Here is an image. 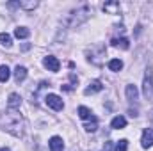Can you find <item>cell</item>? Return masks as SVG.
Here are the masks:
<instances>
[{
    "label": "cell",
    "mask_w": 153,
    "mask_h": 151,
    "mask_svg": "<svg viewBox=\"0 0 153 151\" xmlns=\"http://www.w3.org/2000/svg\"><path fill=\"white\" fill-rule=\"evenodd\" d=\"M14 36L18 39H25L30 36V30L29 29H25V27H18V29H14Z\"/></svg>",
    "instance_id": "14"
},
{
    "label": "cell",
    "mask_w": 153,
    "mask_h": 151,
    "mask_svg": "<svg viewBox=\"0 0 153 151\" xmlns=\"http://www.w3.org/2000/svg\"><path fill=\"white\" fill-rule=\"evenodd\" d=\"M126 98H128V101H137L139 93H137L135 85H126Z\"/></svg>",
    "instance_id": "9"
},
{
    "label": "cell",
    "mask_w": 153,
    "mask_h": 151,
    "mask_svg": "<svg viewBox=\"0 0 153 151\" xmlns=\"http://www.w3.org/2000/svg\"><path fill=\"white\" fill-rule=\"evenodd\" d=\"M45 103H46L50 109H53V110H62V107H64L62 100H61L57 94H46V98H45Z\"/></svg>",
    "instance_id": "3"
},
{
    "label": "cell",
    "mask_w": 153,
    "mask_h": 151,
    "mask_svg": "<svg viewBox=\"0 0 153 151\" xmlns=\"http://www.w3.org/2000/svg\"><path fill=\"white\" fill-rule=\"evenodd\" d=\"M11 76V71L7 66H0V82H7Z\"/></svg>",
    "instance_id": "17"
},
{
    "label": "cell",
    "mask_w": 153,
    "mask_h": 151,
    "mask_svg": "<svg viewBox=\"0 0 153 151\" xmlns=\"http://www.w3.org/2000/svg\"><path fill=\"white\" fill-rule=\"evenodd\" d=\"M126 148H128V141H125V139H123V141H119V142L116 144L114 150L116 151H126Z\"/></svg>",
    "instance_id": "21"
},
{
    "label": "cell",
    "mask_w": 153,
    "mask_h": 151,
    "mask_svg": "<svg viewBox=\"0 0 153 151\" xmlns=\"http://www.w3.org/2000/svg\"><path fill=\"white\" fill-rule=\"evenodd\" d=\"M13 5H20L23 9H34V7H38V2L30 0V2H18V4H13Z\"/></svg>",
    "instance_id": "18"
},
{
    "label": "cell",
    "mask_w": 153,
    "mask_h": 151,
    "mask_svg": "<svg viewBox=\"0 0 153 151\" xmlns=\"http://www.w3.org/2000/svg\"><path fill=\"white\" fill-rule=\"evenodd\" d=\"M0 151H11V150H7V148H0Z\"/></svg>",
    "instance_id": "22"
},
{
    "label": "cell",
    "mask_w": 153,
    "mask_h": 151,
    "mask_svg": "<svg viewBox=\"0 0 153 151\" xmlns=\"http://www.w3.org/2000/svg\"><path fill=\"white\" fill-rule=\"evenodd\" d=\"M143 146L144 148H152L153 146V128H146L144 133H143Z\"/></svg>",
    "instance_id": "5"
},
{
    "label": "cell",
    "mask_w": 153,
    "mask_h": 151,
    "mask_svg": "<svg viewBox=\"0 0 153 151\" xmlns=\"http://www.w3.org/2000/svg\"><path fill=\"white\" fill-rule=\"evenodd\" d=\"M0 123L4 124V128L7 132H11L13 135H22V126H23V121H22V115L16 112H7L5 115L0 117Z\"/></svg>",
    "instance_id": "1"
},
{
    "label": "cell",
    "mask_w": 153,
    "mask_h": 151,
    "mask_svg": "<svg viewBox=\"0 0 153 151\" xmlns=\"http://www.w3.org/2000/svg\"><path fill=\"white\" fill-rule=\"evenodd\" d=\"M112 46H117V48L126 50V48L130 46V43H128V39L126 38H114L112 39Z\"/></svg>",
    "instance_id": "12"
},
{
    "label": "cell",
    "mask_w": 153,
    "mask_h": 151,
    "mask_svg": "<svg viewBox=\"0 0 153 151\" xmlns=\"http://www.w3.org/2000/svg\"><path fill=\"white\" fill-rule=\"evenodd\" d=\"M78 115H80L82 119H94L93 112H91L87 107H78Z\"/></svg>",
    "instance_id": "15"
},
{
    "label": "cell",
    "mask_w": 153,
    "mask_h": 151,
    "mask_svg": "<svg viewBox=\"0 0 153 151\" xmlns=\"http://www.w3.org/2000/svg\"><path fill=\"white\" fill-rule=\"evenodd\" d=\"M111 126H112L114 130H121V128L126 126V119H125L123 115H116L114 119H112V123H111Z\"/></svg>",
    "instance_id": "11"
},
{
    "label": "cell",
    "mask_w": 153,
    "mask_h": 151,
    "mask_svg": "<svg viewBox=\"0 0 153 151\" xmlns=\"http://www.w3.org/2000/svg\"><path fill=\"white\" fill-rule=\"evenodd\" d=\"M103 89V85H102V82L100 80H93L91 84H89V87L85 89V94H93V93H100Z\"/></svg>",
    "instance_id": "8"
},
{
    "label": "cell",
    "mask_w": 153,
    "mask_h": 151,
    "mask_svg": "<svg viewBox=\"0 0 153 151\" xmlns=\"http://www.w3.org/2000/svg\"><path fill=\"white\" fill-rule=\"evenodd\" d=\"M121 68H123V62H121L119 59L109 61V70H111V71H121Z\"/></svg>",
    "instance_id": "16"
},
{
    "label": "cell",
    "mask_w": 153,
    "mask_h": 151,
    "mask_svg": "<svg viewBox=\"0 0 153 151\" xmlns=\"http://www.w3.org/2000/svg\"><path fill=\"white\" fill-rule=\"evenodd\" d=\"M84 128H85V132H89V133L96 132V130H98V123H96V119H91V123H87Z\"/></svg>",
    "instance_id": "19"
},
{
    "label": "cell",
    "mask_w": 153,
    "mask_h": 151,
    "mask_svg": "<svg viewBox=\"0 0 153 151\" xmlns=\"http://www.w3.org/2000/svg\"><path fill=\"white\" fill-rule=\"evenodd\" d=\"M43 64H45V68H46L48 71H59V68H61V62H59V61H57V57H53V55L45 57Z\"/></svg>",
    "instance_id": "4"
},
{
    "label": "cell",
    "mask_w": 153,
    "mask_h": 151,
    "mask_svg": "<svg viewBox=\"0 0 153 151\" xmlns=\"http://www.w3.org/2000/svg\"><path fill=\"white\" fill-rule=\"evenodd\" d=\"M7 105H9V109H16V107H20L22 105V98L18 96V94H11L9 96V101H7Z\"/></svg>",
    "instance_id": "13"
},
{
    "label": "cell",
    "mask_w": 153,
    "mask_h": 151,
    "mask_svg": "<svg viewBox=\"0 0 153 151\" xmlns=\"http://www.w3.org/2000/svg\"><path fill=\"white\" fill-rule=\"evenodd\" d=\"M103 11L109 14H119L121 5H119V2H107V4H103Z\"/></svg>",
    "instance_id": "6"
},
{
    "label": "cell",
    "mask_w": 153,
    "mask_h": 151,
    "mask_svg": "<svg viewBox=\"0 0 153 151\" xmlns=\"http://www.w3.org/2000/svg\"><path fill=\"white\" fill-rule=\"evenodd\" d=\"M25 76H27V70H25L23 66H16V68H14V80H16L18 84L23 82Z\"/></svg>",
    "instance_id": "10"
},
{
    "label": "cell",
    "mask_w": 153,
    "mask_h": 151,
    "mask_svg": "<svg viewBox=\"0 0 153 151\" xmlns=\"http://www.w3.org/2000/svg\"><path fill=\"white\" fill-rule=\"evenodd\" d=\"M48 146H50V151H62L64 142H62V139H61V137H52V139H50V142H48Z\"/></svg>",
    "instance_id": "7"
},
{
    "label": "cell",
    "mask_w": 153,
    "mask_h": 151,
    "mask_svg": "<svg viewBox=\"0 0 153 151\" xmlns=\"http://www.w3.org/2000/svg\"><path fill=\"white\" fill-rule=\"evenodd\" d=\"M0 43L9 48V46H11V36H9L7 32H2V34H0Z\"/></svg>",
    "instance_id": "20"
},
{
    "label": "cell",
    "mask_w": 153,
    "mask_h": 151,
    "mask_svg": "<svg viewBox=\"0 0 153 151\" xmlns=\"http://www.w3.org/2000/svg\"><path fill=\"white\" fill-rule=\"evenodd\" d=\"M143 94L146 100H153V71L146 70L144 80H143Z\"/></svg>",
    "instance_id": "2"
}]
</instances>
